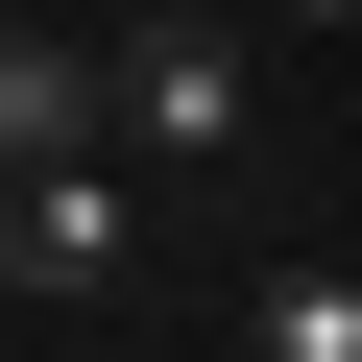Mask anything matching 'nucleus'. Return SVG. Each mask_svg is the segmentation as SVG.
I'll return each instance as SVG.
<instances>
[{"mask_svg": "<svg viewBox=\"0 0 362 362\" xmlns=\"http://www.w3.org/2000/svg\"><path fill=\"white\" fill-rule=\"evenodd\" d=\"M97 97H121V145L169 169V194H218V169L266 145V25L242 0H121L97 25Z\"/></svg>", "mask_w": 362, "mask_h": 362, "instance_id": "1", "label": "nucleus"}, {"mask_svg": "<svg viewBox=\"0 0 362 362\" xmlns=\"http://www.w3.org/2000/svg\"><path fill=\"white\" fill-rule=\"evenodd\" d=\"M145 242H169V169H145V145H49V169H0V290L97 314V290H145Z\"/></svg>", "mask_w": 362, "mask_h": 362, "instance_id": "2", "label": "nucleus"}, {"mask_svg": "<svg viewBox=\"0 0 362 362\" xmlns=\"http://www.w3.org/2000/svg\"><path fill=\"white\" fill-rule=\"evenodd\" d=\"M49 145H121V97H97V25L0 0V169H49Z\"/></svg>", "mask_w": 362, "mask_h": 362, "instance_id": "3", "label": "nucleus"}, {"mask_svg": "<svg viewBox=\"0 0 362 362\" xmlns=\"http://www.w3.org/2000/svg\"><path fill=\"white\" fill-rule=\"evenodd\" d=\"M218 338H242V362H362V266H242Z\"/></svg>", "mask_w": 362, "mask_h": 362, "instance_id": "4", "label": "nucleus"}, {"mask_svg": "<svg viewBox=\"0 0 362 362\" xmlns=\"http://www.w3.org/2000/svg\"><path fill=\"white\" fill-rule=\"evenodd\" d=\"M266 25H338V0H266Z\"/></svg>", "mask_w": 362, "mask_h": 362, "instance_id": "5", "label": "nucleus"}, {"mask_svg": "<svg viewBox=\"0 0 362 362\" xmlns=\"http://www.w3.org/2000/svg\"><path fill=\"white\" fill-rule=\"evenodd\" d=\"M242 25H266V0H242Z\"/></svg>", "mask_w": 362, "mask_h": 362, "instance_id": "6", "label": "nucleus"}]
</instances>
